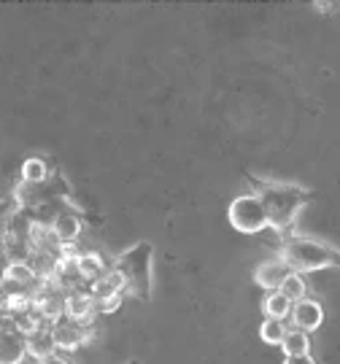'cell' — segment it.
<instances>
[{
    "instance_id": "obj_1",
    "label": "cell",
    "mask_w": 340,
    "mask_h": 364,
    "mask_svg": "<svg viewBox=\"0 0 340 364\" xmlns=\"http://www.w3.org/2000/svg\"><path fill=\"white\" fill-rule=\"evenodd\" d=\"M257 197L265 205L267 213V227H273L275 232H287L300 216V210L311 203V192L300 186H289V183H265Z\"/></svg>"
},
{
    "instance_id": "obj_2",
    "label": "cell",
    "mask_w": 340,
    "mask_h": 364,
    "mask_svg": "<svg viewBox=\"0 0 340 364\" xmlns=\"http://www.w3.org/2000/svg\"><path fill=\"white\" fill-rule=\"evenodd\" d=\"M281 259L292 267V273H316L327 267H340V251L338 248L319 243L311 237H287L281 246Z\"/></svg>"
},
{
    "instance_id": "obj_3",
    "label": "cell",
    "mask_w": 340,
    "mask_h": 364,
    "mask_svg": "<svg viewBox=\"0 0 340 364\" xmlns=\"http://www.w3.org/2000/svg\"><path fill=\"white\" fill-rule=\"evenodd\" d=\"M114 270L122 273L127 284V294L144 299L152 289V243H135L117 259Z\"/></svg>"
},
{
    "instance_id": "obj_4",
    "label": "cell",
    "mask_w": 340,
    "mask_h": 364,
    "mask_svg": "<svg viewBox=\"0 0 340 364\" xmlns=\"http://www.w3.org/2000/svg\"><path fill=\"white\" fill-rule=\"evenodd\" d=\"M227 219L243 235H257L262 230H267V213H265V205L257 195L235 197L227 208Z\"/></svg>"
},
{
    "instance_id": "obj_5",
    "label": "cell",
    "mask_w": 340,
    "mask_h": 364,
    "mask_svg": "<svg viewBox=\"0 0 340 364\" xmlns=\"http://www.w3.org/2000/svg\"><path fill=\"white\" fill-rule=\"evenodd\" d=\"M52 338L57 351H76L84 343L92 340V326L81 324V321H70V318H60L52 324Z\"/></svg>"
},
{
    "instance_id": "obj_6",
    "label": "cell",
    "mask_w": 340,
    "mask_h": 364,
    "mask_svg": "<svg viewBox=\"0 0 340 364\" xmlns=\"http://www.w3.org/2000/svg\"><path fill=\"white\" fill-rule=\"evenodd\" d=\"M49 227H52L54 240L65 248V246H73V243L81 237L84 221H81V216L76 213V210H57L54 219L49 221Z\"/></svg>"
},
{
    "instance_id": "obj_7",
    "label": "cell",
    "mask_w": 340,
    "mask_h": 364,
    "mask_svg": "<svg viewBox=\"0 0 340 364\" xmlns=\"http://www.w3.org/2000/svg\"><path fill=\"white\" fill-rule=\"evenodd\" d=\"M95 313H97V305H95V299H92L90 289L81 287V289H70V291H65V318L92 326Z\"/></svg>"
},
{
    "instance_id": "obj_8",
    "label": "cell",
    "mask_w": 340,
    "mask_h": 364,
    "mask_svg": "<svg viewBox=\"0 0 340 364\" xmlns=\"http://www.w3.org/2000/svg\"><path fill=\"white\" fill-rule=\"evenodd\" d=\"M27 359V338L11 324L0 326V364H22Z\"/></svg>"
},
{
    "instance_id": "obj_9",
    "label": "cell",
    "mask_w": 340,
    "mask_h": 364,
    "mask_svg": "<svg viewBox=\"0 0 340 364\" xmlns=\"http://www.w3.org/2000/svg\"><path fill=\"white\" fill-rule=\"evenodd\" d=\"M289 275H292V267L278 257V259H267V262H262V264H257L254 281H257V287H262L265 291H278Z\"/></svg>"
},
{
    "instance_id": "obj_10",
    "label": "cell",
    "mask_w": 340,
    "mask_h": 364,
    "mask_svg": "<svg viewBox=\"0 0 340 364\" xmlns=\"http://www.w3.org/2000/svg\"><path fill=\"white\" fill-rule=\"evenodd\" d=\"M6 287L16 289V291H33L38 287V270L27 259H9Z\"/></svg>"
},
{
    "instance_id": "obj_11",
    "label": "cell",
    "mask_w": 340,
    "mask_h": 364,
    "mask_svg": "<svg viewBox=\"0 0 340 364\" xmlns=\"http://www.w3.org/2000/svg\"><path fill=\"white\" fill-rule=\"evenodd\" d=\"M289 318L294 321L297 329L311 335V332L319 329L322 321H324V311H322V305H319L316 299H300V302L292 305V316H289Z\"/></svg>"
},
{
    "instance_id": "obj_12",
    "label": "cell",
    "mask_w": 340,
    "mask_h": 364,
    "mask_svg": "<svg viewBox=\"0 0 340 364\" xmlns=\"http://www.w3.org/2000/svg\"><path fill=\"white\" fill-rule=\"evenodd\" d=\"M52 353H57V346H54V338H52V326H41L38 332L27 335V356H33L36 362H41V359H46Z\"/></svg>"
},
{
    "instance_id": "obj_13",
    "label": "cell",
    "mask_w": 340,
    "mask_h": 364,
    "mask_svg": "<svg viewBox=\"0 0 340 364\" xmlns=\"http://www.w3.org/2000/svg\"><path fill=\"white\" fill-rule=\"evenodd\" d=\"M76 267H79V275L84 284H95L105 275V262L100 254L95 251H81L76 254Z\"/></svg>"
},
{
    "instance_id": "obj_14",
    "label": "cell",
    "mask_w": 340,
    "mask_h": 364,
    "mask_svg": "<svg viewBox=\"0 0 340 364\" xmlns=\"http://www.w3.org/2000/svg\"><path fill=\"white\" fill-rule=\"evenodd\" d=\"M281 351H284V356H305V353H311V335L297 329V326H292V329H287L284 340H281Z\"/></svg>"
},
{
    "instance_id": "obj_15",
    "label": "cell",
    "mask_w": 340,
    "mask_h": 364,
    "mask_svg": "<svg viewBox=\"0 0 340 364\" xmlns=\"http://www.w3.org/2000/svg\"><path fill=\"white\" fill-rule=\"evenodd\" d=\"M292 299H287L281 291H267V297L262 299V313L265 318H278V321H287L292 316Z\"/></svg>"
},
{
    "instance_id": "obj_16",
    "label": "cell",
    "mask_w": 340,
    "mask_h": 364,
    "mask_svg": "<svg viewBox=\"0 0 340 364\" xmlns=\"http://www.w3.org/2000/svg\"><path fill=\"white\" fill-rule=\"evenodd\" d=\"M19 176H22V183H27V186H41V183L49 181V165L41 156H30L22 162Z\"/></svg>"
},
{
    "instance_id": "obj_17",
    "label": "cell",
    "mask_w": 340,
    "mask_h": 364,
    "mask_svg": "<svg viewBox=\"0 0 340 364\" xmlns=\"http://www.w3.org/2000/svg\"><path fill=\"white\" fill-rule=\"evenodd\" d=\"M11 326L14 329H16V332H19V335H33V332H38L41 326H46V321H43V318H41L38 313L33 311V308H30V311H22V313H14V318H11Z\"/></svg>"
},
{
    "instance_id": "obj_18",
    "label": "cell",
    "mask_w": 340,
    "mask_h": 364,
    "mask_svg": "<svg viewBox=\"0 0 340 364\" xmlns=\"http://www.w3.org/2000/svg\"><path fill=\"white\" fill-rule=\"evenodd\" d=\"M287 335V321H278V318H265L260 326V338L267 346H281V340Z\"/></svg>"
},
{
    "instance_id": "obj_19",
    "label": "cell",
    "mask_w": 340,
    "mask_h": 364,
    "mask_svg": "<svg viewBox=\"0 0 340 364\" xmlns=\"http://www.w3.org/2000/svg\"><path fill=\"white\" fill-rule=\"evenodd\" d=\"M278 291L287 299H292V302H300V299H305V291H308V289H305V278H302L300 273H292L287 281L281 284Z\"/></svg>"
},
{
    "instance_id": "obj_20",
    "label": "cell",
    "mask_w": 340,
    "mask_h": 364,
    "mask_svg": "<svg viewBox=\"0 0 340 364\" xmlns=\"http://www.w3.org/2000/svg\"><path fill=\"white\" fill-rule=\"evenodd\" d=\"M122 297H124V294H119V297L105 299V302H100V305H97V311H100V313H114V311L119 308V305H122Z\"/></svg>"
},
{
    "instance_id": "obj_21",
    "label": "cell",
    "mask_w": 340,
    "mask_h": 364,
    "mask_svg": "<svg viewBox=\"0 0 340 364\" xmlns=\"http://www.w3.org/2000/svg\"><path fill=\"white\" fill-rule=\"evenodd\" d=\"M284 364H316V359L311 353H305V356H287Z\"/></svg>"
},
{
    "instance_id": "obj_22",
    "label": "cell",
    "mask_w": 340,
    "mask_h": 364,
    "mask_svg": "<svg viewBox=\"0 0 340 364\" xmlns=\"http://www.w3.org/2000/svg\"><path fill=\"white\" fill-rule=\"evenodd\" d=\"M38 364H70V362H68L63 353L57 351V353H52V356H46V359H41Z\"/></svg>"
},
{
    "instance_id": "obj_23",
    "label": "cell",
    "mask_w": 340,
    "mask_h": 364,
    "mask_svg": "<svg viewBox=\"0 0 340 364\" xmlns=\"http://www.w3.org/2000/svg\"><path fill=\"white\" fill-rule=\"evenodd\" d=\"M314 9H316V11H324V14H327V11H338L340 3H327V0H322V3H314Z\"/></svg>"
},
{
    "instance_id": "obj_24",
    "label": "cell",
    "mask_w": 340,
    "mask_h": 364,
    "mask_svg": "<svg viewBox=\"0 0 340 364\" xmlns=\"http://www.w3.org/2000/svg\"><path fill=\"white\" fill-rule=\"evenodd\" d=\"M6 270H9V259L0 254V289L6 287Z\"/></svg>"
}]
</instances>
